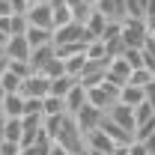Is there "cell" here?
<instances>
[{
  "mask_svg": "<svg viewBox=\"0 0 155 155\" xmlns=\"http://www.w3.org/2000/svg\"><path fill=\"white\" fill-rule=\"evenodd\" d=\"M116 146H119V143H116L114 137L104 134V131H101V125H98L96 131H90V134H87V149H96V152H104V155H114Z\"/></svg>",
  "mask_w": 155,
  "mask_h": 155,
  "instance_id": "obj_8",
  "label": "cell"
},
{
  "mask_svg": "<svg viewBox=\"0 0 155 155\" xmlns=\"http://www.w3.org/2000/svg\"><path fill=\"white\" fill-rule=\"evenodd\" d=\"M107 119H114L116 125H122L128 134H134L137 131V116H134V107H128V104H122V101H116L107 107Z\"/></svg>",
  "mask_w": 155,
  "mask_h": 155,
  "instance_id": "obj_4",
  "label": "cell"
},
{
  "mask_svg": "<svg viewBox=\"0 0 155 155\" xmlns=\"http://www.w3.org/2000/svg\"><path fill=\"white\" fill-rule=\"evenodd\" d=\"M57 57V45H42V48H33V54H30V66H33V72H42L51 60Z\"/></svg>",
  "mask_w": 155,
  "mask_h": 155,
  "instance_id": "obj_9",
  "label": "cell"
},
{
  "mask_svg": "<svg viewBox=\"0 0 155 155\" xmlns=\"http://www.w3.org/2000/svg\"><path fill=\"white\" fill-rule=\"evenodd\" d=\"M146 101H149V104L155 107V81L149 84V87H146Z\"/></svg>",
  "mask_w": 155,
  "mask_h": 155,
  "instance_id": "obj_34",
  "label": "cell"
},
{
  "mask_svg": "<svg viewBox=\"0 0 155 155\" xmlns=\"http://www.w3.org/2000/svg\"><path fill=\"white\" fill-rule=\"evenodd\" d=\"M42 101H45V98H27V101H24V116L42 114Z\"/></svg>",
  "mask_w": 155,
  "mask_h": 155,
  "instance_id": "obj_29",
  "label": "cell"
},
{
  "mask_svg": "<svg viewBox=\"0 0 155 155\" xmlns=\"http://www.w3.org/2000/svg\"><path fill=\"white\" fill-rule=\"evenodd\" d=\"M42 114H45V119H48V116H63V114H69V110H66V98L48 96L45 101H42Z\"/></svg>",
  "mask_w": 155,
  "mask_h": 155,
  "instance_id": "obj_17",
  "label": "cell"
},
{
  "mask_svg": "<svg viewBox=\"0 0 155 155\" xmlns=\"http://www.w3.org/2000/svg\"><path fill=\"white\" fill-rule=\"evenodd\" d=\"M87 60H93V63H107V45L101 42V39H93L90 45H87Z\"/></svg>",
  "mask_w": 155,
  "mask_h": 155,
  "instance_id": "obj_19",
  "label": "cell"
},
{
  "mask_svg": "<svg viewBox=\"0 0 155 155\" xmlns=\"http://www.w3.org/2000/svg\"><path fill=\"white\" fill-rule=\"evenodd\" d=\"M24 101L27 98L21 96V93H9V96L3 98V104H0L3 116H24Z\"/></svg>",
  "mask_w": 155,
  "mask_h": 155,
  "instance_id": "obj_13",
  "label": "cell"
},
{
  "mask_svg": "<svg viewBox=\"0 0 155 155\" xmlns=\"http://www.w3.org/2000/svg\"><path fill=\"white\" fill-rule=\"evenodd\" d=\"M21 96L24 98H48L51 96V78H45L42 72H33L30 78H24Z\"/></svg>",
  "mask_w": 155,
  "mask_h": 155,
  "instance_id": "obj_2",
  "label": "cell"
},
{
  "mask_svg": "<svg viewBox=\"0 0 155 155\" xmlns=\"http://www.w3.org/2000/svg\"><path fill=\"white\" fill-rule=\"evenodd\" d=\"M149 36H152V33H149V27H146L143 18H125L122 21V42H125L128 48H143Z\"/></svg>",
  "mask_w": 155,
  "mask_h": 155,
  "instance_id": "obj_1",
  "label": "cell"
},
{
  "mask_svg": "<svg viewBox=\"0 0 155 155\" xmlns=\"http://www.w3.org/2000/svg\"><path fill=\"white\" fill-rule=\"evenodd\" d=\"M6 72H9V57H6V54H0V78L6 75Z\"/></svg>",
  "mask_w": 155,
  "mask_h": 155,
  "instance_id": "obj_35",
  "label": "cell"
},
{
  "mask_svg": "<svg viewBox=\"0 0 155 155\" xmlns=\"http://www.w3.org/2000/svg\"><path fill=\"white\" fill-rule=\"evenodd\" d=\"M9 96V93H6V90H3V84H0V104H3V98Z\"/></svg>",
  "mask_w": 155,
  "mask_h": 155,
  "instance_id": "obj_38",
  "label": "cell"
},
{
  "mask_svg": "<svg viewBox=\"0 0 155 155\" xmlns=\"http://www.w3.org/2000/svg\"><path fill=\"white\" fill-rule=\"evenodd\" d=\"M3 125H6V116H3V110H0V143H3Z\"/></svg>",
  "mask_w": 155,
  "mask_h": 155,
  "instance_id": "obj_37",
  "label": "cell"
},
{
  "mask_svg": "<svg viewBox=\"0 0 155 155\" xmlns=\"http://www.w3.org/2000/svg\"><path fill=\"white\" fill-rule=\"evenodd\" d=\"M101 131H104L107 137H114L119 146H122V143H131V140H134V134H128V131H125L122 125H116L114 119H107V114H104V119H101Z\"/></svg>",
  "mask_w": 155,
  "mask_h": 155,
  "instance_id": "obj_12",
  "label": "cell"
},
{
  "mask_svg": "<svg viewBox=\"0 0 155 155\" xmlns=\"http://www.w3.org/2000/svg\"><path fill=\"white\" fill-rule=\"evenodd\" d=\"M75 15H72V9L69 6H54V30L57 27H66V24H72Z\"/></svg>",
  "mask_w": 155,
  "mask_h": 155,
  "instance_id": "obj_24",
  "label": "cell"
},
{
  "mask_svg": "<svg viewBox=\"0 0 155 155\" xmlns=\"http://www.w3.org/2000/svg\"><path fill=\"white\" fill-rule=\"evenodd\" d=\"M78 125H81V131H84V137L90 134V131H96L98 125H101V119H104V110H98V107H93V104H87V107H81L75 114Z\"/></svg>",
  "mask_w": 155,
  "mask_h": 155,
  "instance_id": "obj_6",
  "label": "cell"
},
{
  "mask_svg": "<svg viewBox=\"0 0 155 155\" xmlns=\"http://www.w3.org/2000/svg\"><path fill=\"white\" fill-rule=\"evenodd\" d=\"M107 21H110L107 15H101L98 9H93V15L87 18V24H84V27H87V33H90V39H101L104 27H107Z\"/></svg>",
  "mask_w": 155,
  "mask_h": 155,
  "instance_id": "obj_14",
  "label": "cell"
},
{
  "mask_svg": "<svg viewBox=\"0 0 155 155\" xmlns=\"http://www.w3.org/2000/svg\"><path fill=\"white\" fill-rule=\"evenodd\" d=\"M63 63H66V75H72V78H81L90 60H87V54H75V57L63 60Z\"/></svg>",
  "mask_w": 155,
  "mask_h": 155,
  "instance_id": "obj_20",
  "label": "cell"
},
{
  "mask_svg": "<svg viewBox=\"0 0 155 155\" xmlns=\"http://www.w3.org/2000/svg\"><path fill=\"white\" fill-rule=\"evenodd\" d=\"M27 21H30V27L54 30V6H51V0L33 3V6H30V12H27Z\"/></svg>",
  "mask_w": 155,
  "mask_h": 155,
  "instance_id": "obj_3",
  "label": "cell"
},
{
  "mask_svg": "<svg viewBox=\"0 0 155 155\" xmlns=\"http://www.w3.org/2000/svg\"><path fill=\"white\" fill-rule=\"evenodd\" d=\"M75 54H87V45L84 42H69V45H57V57L60 60H69Z\"/></svg>",
  "mask_w": 155,
  "mask_h": 155,
  "instance_id": "obj_21",
  "label": "cell"
},
{
  "mask_svg": "<svg viewBox=\"0 0 155 155\" xmlns=\"http://www.w3.org/2000/svg\"><path fill=\"white\" fill-rule=\"evenodd\" d=\"M24 137V119L21 116H6V125H3V140H18Z\"/></svg>",
  "mask_w": 155,
  "mask_h": 155,
  "instance_id": "obj_16",
  "label": "cell"
},
{
  "mask_svg": "<svg viewBox=\"0 0 155 155\" xmlns=\"http://www.w3.org/2000/svg\"><path fill=\"white\" fill-rule=\"evenodd\" d=\"M21 152H24V146L18 140H3L0 143V155H21Z\"/></svg>",
  "mask_w": 155,
  "mask_h": 155,
  "instance_id": "obj_28",
  "label": "cell"
},
{
  "mask_svg": "<svg viewBox=\"0 0 155 155\" xmlns=\"http://www.w3.org/2000/svg\"><path fill=\"white\" fill-rule=\"evenodd\" d=\"M152 39H155V30H152Z\"/></svg>",
  "mask_w": 155,
  "mask_h": 155,
  "instance_id": "obj_41",
  "label": "cell"
},
{
  "mask_svg": "<svg viewBox=\"0 0 155 155\" xmlns=\"http://www.w3.org/2000/svg\"><path fill=\"white\" fill-rule=\"evenodd\" d=\"M0 54H3V48H0Z\"/></svg>",
  "mask_w": 155,
  "mask_h": 155,
  "instance_id": "obj_42",
  "label": "cell"
},
{
  "mask_svg": "<svg viewBox=\"0 0 155 155\" xmlns=\"http://www.w3.org/2000/svg\"><path fill=\"white\" fill-rule=\"evenodd\" d=\"M0 84H3V90H6V93H21V84H24V78H18L12 69H9L6 75L0 78Z\"/></svg>",
  "mask_w": 155,
  "mask_h": 155,
  "instance_id": "obj_23",
  "label": "cell"
},
{
  "mask_svg": "<svg viewBox=\"0 0 155 155\" xmlns=\"http://www.w3.org/2000/svg\"><path fill=\"white\" fill-rule=\"evenodd\" d=\"M87 152H90V155H104V152H96V149H87Z\"/></svg>",
  "mask_w": 155,
  "mask_h": 155,
  "instance_id": "obj_39",
  "label": "cell"
},
{
  "mask_svg": "<svg viewBox=\"0 0 155 155\" xmlns=\"http://www.w3.org/2000/svg\"><path fill=\"white\" fill-rule=\"evenodd\" d=\"M134 116H137V128H140L143 122H149V119L155 116V107L149 104V101H143L140 107H134Z\"/></svg>",
  "mask_w": 155,
  "mask_h": 155,
  "instance_id": "obj_27",
  "label": "cell"
},
{
  "mask_svg": "<svg viewBox=\"0 0 155 155\" xmlns=\"http://www.w3.org/2000/svg\"><path fill=\"white\" fill-rule=\"evenodd\" d=\"M27 30H30L27 15H12V18H9V36H24Z\"/></svg>",
  "mask_w": 155,
  "mask_h": 155,
  "instance_id": "obj_22",
  "label": "cell"
},
{
  "mask_svg": "<svg viewBox=\"0 0 155 155\" xmlns=\"http://www.w3.org/2000/svg\"><path fill=\"white\" fill-rule=\"evenodd\" d=\"M0 18H12V3L9 0H0Z\"/></svg>",
  "mask_w": 155,
  "mask_h": 155,
  "instance_id": "obj_32",
  "label": "cell"
},
{
  "mask_svg": "<svg viewBox=\"0 0 155 155\" xmlns=\"http://www.w3.org/2000/svg\"><path fill=\"white\" fill-rule=\"evenodd\" d=\"M131 63L125 60V54L122 57H114L110 60V66H107V75H104V81H110V84H116V87H125L128 81H131Z\"/></svg>",
  "mask_w": 155,
  "mask_h": 155,
  "instance_id": "obj_5",
  "label": "cell"
},
{
  "mask_svg": "<svg viewBox=\"0 0 155 155\" xmlns=\"http://www.w3.org/2000/svg\"><path fill=\"white\" fill-rule=\"evenodd\" d=\"M84 3H90V6H96V3H98V0H84Z\"/></svg>",
  "mask_w": 155,
  "mask_h": 155,
  "instance_id": "obj_40",
  "label": "cell"
},
{
  "mask_svg": "<svg viewBox=\"0 0 155 155\" xmlns=\"http://www.w3.org/2000/svg\"><path fill=\"white\" fill-rule=\"evenodd\" d=\"M143 146H146V152H149V155H155V134L146 137V140H143Z\"/></svg>",
  "mask_w": 155,
  "mask_h": 155,
  "instance_id": "obj_33",
  "label": "cell"
},
{
  "mask_svg": "<svg viewBox=\"0 0 155 155\" xmlns=\"http://www.w3.org/2000/svg\"><path fill=\"white\" fill-rule=\"evenodd\" d=\"M87 104H90V101H87V87H84V84H75V87L69 90V96H66V110L75 116L78 110L87 107Z\"/></svg>",
  "mask_w": 155,
  "mask_h": 155,
  "instance_id": "obj_11",
  "label": "cell"
},
{
  "mask_svg": "<svg viewBox=\"0 0 155 155\" xmlns=\"http://www.w3.org/2000/svg\"><path fill=\"white\" fill-rule=\"evenodd\" d=\"M152 81H155V72H149V69H134L128 84H137V87H149Z\"/></svg>",
  "mask_w": 155,
  "mask_h": 155,
  "instance_id": "obj_26",
  "label": "cell"
},
{
  "mask_svg": "<svg viewBox=\"0 0 155 155\" xmlns=\"http://www.w3.org/2000/svg\"><path fill=\"white\" fill-rule=\"evenodd\" d=\"M3 54L9 60H21V63H30V54H33V45L27 42V36H12L6 42Z\"/></svg>",
  "mask_w": 155,
  "mask_h": 155,
  "instance_id": "obj_7",
  "label": "cell"
},
{
  "mask_svg": "<svg viewBox=\"0 0 155 155\" xmlns=\"http://www.w3.org/2000/svg\"><path fill=\"white\" fill-rule=\"evenodd\" d=\"M48 155H69V152H66V149H63V146H60V143H54V146H51V149H48Z\"/></svg>",
  "mask_w": 155,
  "mask_h": 155,
  "instance_id": "obj_36",
  "label": "cell"
},
{
  "mask_svg": "<svg viewBox=\"0 0 155 155\" xmlns=\"http://www.w3.org/2000/svg\"><path fill=\"white\" fill-rule=\"evenodd\" d=\"M78 84V78H72V75H63V78H54L51 81V96H60V98H66L69 96V90Z\"/></svg>",
  "mask_w": 155,
  "mask_h": 155,
  "instance_id": "obj_18",
  "label": "cell"
},
{
  "mask_svg": "<svg viewBox=\"0 0 155 155\" xmlns=\"http://www.w3.org/2000/svg\"><path fill=\"white\" fill-rule=\"evenodd\" d=\"M128 152L131 155H149L146 146H143V140H131V143H128Z\"/></svg>",
  "mask_w": 155,
  "mask_h": 155,
  "instance_id": "obj_31",
  "label": "cell"
},
{
  "mask_svg": "<svg viewBox=\"0 0 155 155\" xmlns=\"http://www.w3.org/2000/svg\"><path fill=\"white\" fill-rule=\"evenodd\" d=\"M119 101L128 104V107H140L146 101V87H137V84H125L122 93H119Z\"/></svg>",
  "mask_w": 155,
  "mask_h": 155,
  "instance_id": "obj_10",
  "label": "cell"
},
{
  "mask_svg": "<svg viewBox=\"0 0 155 155\" xmlns=\"http://www.w3.org/2000/svg\"><path fill=\"white\" fill-rule=\"evenodd\" d=\"M42 75L51 78V81H54V78H63V75H66V63H63L60 57H54L48 66H45V69H42Z\"/></svg>",
  "mask_w": 155,
  "mask_h": 155,
  "instance_id": "obj_25",
  "label": "cell"
},
{
  "mask_svg": "<svg viewBox=\"0 0 155 155\" xmlns=\"http://www.w3.org/2000/svg\"><path fill=\"white\" fill-rule=\"evenodd\" d=\"M27 42L33 48H42V45H54V30H45V27H30L27 33Z\"/></svg>",
  "mask_w": 155,
  "mask_h": 155,
  "instance_id": "obj_15",
  "label": "cell"
},
{
  "mask_svg": "<svg viewBox=\"0 0 155 155\" xmlns=\"http://www.w3.org/2000/svg\"><path fill=\"white\" fill-rule=\"evenodd\" d=\"M12 3V15H27L30 12V0H9Z\"/></svg>",
  "mask_w": 155,
  "mask_h": 155,
  "instance_id": "obj_30",
  "label": "cell"
}]
</instances>
